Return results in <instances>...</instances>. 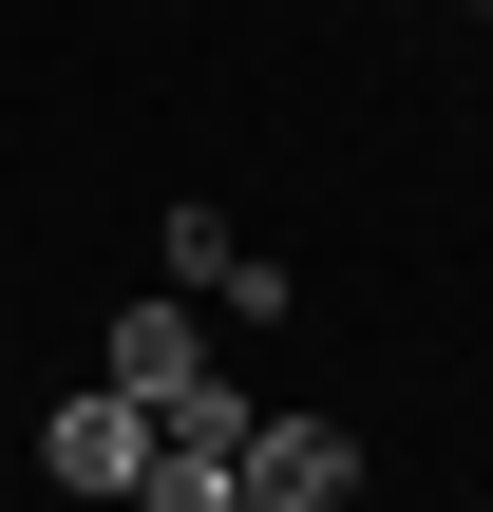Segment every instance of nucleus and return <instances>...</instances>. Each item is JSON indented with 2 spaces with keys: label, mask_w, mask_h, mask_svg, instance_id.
I'll use <instances>...</instances> for the list:
<instances>
[{
  "label": "nucleus",
  "mask_w": 493,
  "mask_h": 512,
  "mask_svg": "<svg viewBox=\"0 0 493 512\" xmlns=\"http://www.w3.org/2000/svg\"><path fill=\"white\" fill-rule=\"evenodd\" d=\"M38 475H57V494H95V512H133V494H152V399H114V380H95V399H57V418H38Z\"/></svg>",
  "instance_id": "1"
},
{
  "label": "nucleus",
  "mask_w": 493,
  "mask_h": 512,
  "mask_svg": "<svg viewBox=\"0 0 493 512\" xmlns=\"http://www.w3.org/2000/svg\"><path fill=\"white\" fill-rule=\"evenodd\" d=\"M95 380H114V399H152V418H171V399H209V380H228V361H209V323H190V285H171V304H114V342H95Z\"/></svg>",
  "instance_id": "2"
},
{
  "label": "nucleus",
  "mask_w": 493,
  "mask_h": 512,
  "mask_svg": "<svg viewBox=\"0 0 493 512\" xmlns=\"http://www.w3.org/2000/svg\"><path fill=\"white\" fill-rule=\"evenodd\" d=\"M342 494H361L342 418H247V512H342Z\"/></svg>",
  "instance_id": "3"
},
{
  "label": "nucleus",
  "mask_w": 493,
  "mask_h": 512,
  "mask_svg": "<svg viewBox=\"0 0 493 512\" xmlns=\"http://www.w3.org/2000/svg\"><path fill=\"white\" fill-rule=\"evenodd\" d=\"M171 285H190V304H247V323H285V266H266L228 209H171Z\"/></svg>",
  "instance_id": "4"
},
{
  "label": "nucleus",
  "mask_w": 493,
  "mask_h": 512,
  "mask_svg": "<svg viewBox=\"0 0 493 512\" xmlns=\"http://www.w3.org/2000/svg\"><path fill=\"white\" fill-rule=\"evenodd\" d=\"M133 512H247V456H209V437H152V494Z\"/></svg>",
  "instance_id": "5"
},
{
  "label": "nucleus",
  "mask_w": 493,
  "mask_h": 512,
  "mask_svg": "<svg viewBox=\"0 0 493 512\" xmlns=\"http://www.w3.org/2000/svg\"><path fill=\"white\" fill-rule=\"evenodd\" d=\"M475 19H493V0H475Z\"/></svg>",
  "instance_id": "6"
}]
</instances>
